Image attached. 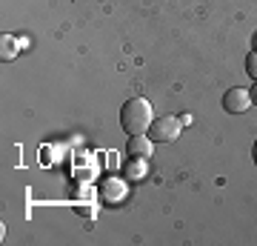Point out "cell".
<instances>
[{
	"label": "cell",
	"instance_id": "obj_1",
	"mask_svg": "<svg viewBox=\"0 0 257 246\" xmlns=\"http://www.w3.org/2000/svg\"><path fill=\"white\" fill-rule=\"evenodd\" d=\"M152 103L146 98H128L120 106V126L126 129V135H146L152 126Z\"/></svg>",
	"mask_w": 257,
	"mask_h": 246
},
{
	"label": "cell",
	"instance_id": "obj_2",
	"mask_svg": "<svg viewBox=\"0 0 257 246\" xmlns=\"http://www.w3.org/2000/svg\"><path fill=\"white\" fill-rule=\"evenodd\" d=\"M180 129H183V120L172 118V115H163V118H155L152 126H149L146 135L155 140V143H172L180 137Z\"/></svg>",
	"mask_w": 257,
	"mask_h": 246
},
{
	"label": "cell",
	"instance_id": "obj_3",
	"mask_svg": "<svg viewBox=\"0 0 257 246\" xmlns=\"http://www.w3.org/2000/svg\"><path fill=\"white\" fill-rule=\"evenodd\" d=\"M248 106H251V95H248V89L234 86V89L223 92V109L229 112V115H243Z\"/></svg>",
	"mask_w": 257,
	"mask_h": 246
},
{
	"label": "cell",
	"instance_id": "obj_4",
	"mask_svg": "<svg viewBox=\"0 0 257 246\" xmlns=\"http://www.w3.org/2000/svg\"><path fill=\"white\" fill-rule=\"evenodd\" d=\"M126 155L132 160H149V157L155 155V140L149 135H128Z\"/></svg>",
	"mask_w": 257,
	"mask_h": 246
},
{
	"label": "cell",
	"instance_id": "obj_5",
	"mask_svg": "<svg viewBox=\"0 0 257 246\" xmlns=\"http://www.w3.org/2000/svg\"><path fill=\"white\" fill-rule=\"evenodd\" d=\"M18 49H23V46H18V40H15V37L3 35V60H12V57L18 55Z\"/></svg>",
	"mask_w": 257,
	"mask_h": 246
},
{
	"label": "cell",
	"instance_id": "obj_6",
	"mask_svg": "<svg viewBox=\"0 0 257 246\" xmlns=\"http://www.w3.org/2000/svg\"><path fill=\"white\" fill-rule=\"evenodd\" d=\"M246 74L251 80H257V49H251L246 55Z\"/></svg>",
	"mask_w": 257,
	"mask_h": 246
},
{
	"label": "cell",
	"instance_id": "obj_7",
	"mask_svg": "<svg viewBox=\"0 0 257 246\" xmlns=\"http://www.w3.org/2000/svg\"><path fill=\"white\" fill-rule=\"evenodd\" d=\"M248 95H251V106H257V80H254V86L248 89Z\"/></svg>",
	"mask_w": 257,
	"mask_h": 246
},
{
	"label": "cell",
	"instance_id": "obj_8",
	"mask_svg": "<svg viewBox=\"0 0 257 246\" xmlns=\"http://www.w3.org/2000/svg\"><path fill=\"white\" fill-rule=\"evenodd\" d=\"M251 157H254V166H257V140H254V146H251Z\"/></svg>",
	"mask_w": 257,
	"mask_h": 246
}]
</instances>
